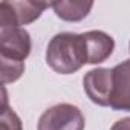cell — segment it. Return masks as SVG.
<instances>
[{
    "instance_id": "3",
    "label": "cell",
    "mask_w": 130,
    "mask_h": 130,
    "mask_svg": "<svg viewBox=\"0 0 130 130\" xmlns=\"http://www.w3.org/2000/svg\"><path fill=\"white\" fill-rule=\"evenodd\" d=\"M81 110L69 103H60L46 109L37 124V130H84Z\"/></svg>"
},
{
    "instance_id": "5",
    "label": "cell",
    "mask_w": 130,
    "mask_h": 130,
    "mask_svg": "<svg viewBox=\"0 0 130 130\" xmlns=\"http://www.w3.org/2000/svg\"><path fill=\"white\" fill-rule=\"evenodd\" d=\"M83 87L92 103L109 107L112 92V69L95 68L89 71L83 78Z\"/></svg>"
},
{
    "instance_id": "4",
    "label": "cell",
    "mask_w": 130,
    "mask_h": 130,
    "mask_svg": "<svg viewBox=\"0 0 130 130\" xmlns=\"http://www.w3.org/2000/svg\"><path fill=\"white\" fill-rule=\"evenodd\" d=\"M31 49V35L25 28H0V61L25 63Z\"/></svg>"
},
{
    "instance_id": "7",
    "label": "cell",
    "mask_w": 130,
    "mask_h": 130,
    "mask_svg": "<svg viewBox=\"0 0 130 130\" xmlns=\"http://www.w3.org/2000/svg\"><path fill=\"white\" fill-rule=\"evenodd\" d=\"M87 64H100L106 61L115 49V40L104 31H87L83 34Z\"/></svg>"
},
{
    "instance_id": "1",
    "label": "cell",
    "mask_w": 130,
    "mask_h": 130,
    "mask_svg": "<svg viewBox=\"0 0 130 130\" xmlns=\"http://www.w3.org/2000/svg\"><path fill=\"white\" fill-rule=\"evenodd\" d=\"M47 66L61 75H69L87 64V52L83 34H55L46 49Z\"/></svg>"
},
{
    "instance_id": "2",
    "label": "cell",
    "mask_w": 130,
    "mask_h": 130,
    "mask_svg": "<svg viewBox=\"0 0 130 130\" xmlns=\"http://www.w3.org/2000/svg\"><path fill=\"white\" fill-rule=\"evenodd\" d=\"M46 8H51V3L35 0H3L0 3V28H22L29 25Z\"/></svg>"
},
{
    "instance_id": "6",
    "label": "cell",
    "mask_w": 130,
    "mask_h": 130,
    "mask_svg": "<svg viewBox=\"0 0 130 130\" xmlns=\"http://www.w3.org/2000/svg\"><path fill=\"white\" fill-rule=\"evenodd\" d=\"M113 110L130 112V60L112 68V92L110 104Z\"/></svg>"
},
{
    "instance_id": "11",
    "label": "cell",
    "mask_w": 130,
    "mask_h": 130,
    "mask_svg": "<svg viewBox=\"0 0 130 130\" xmlns=\"http://www.w3.org/2000/svg\"><path fill=\"white\" fill-rule=\"evenodd\" d=\"M128 49H130V44H128Z\"/></svg>"
},
{
    "instance_id": "9",
    "label": "cell",
    "mask_w": 130,
    "mask_h": 130,
    "mask_svg": "<svg viewBox=\"0 0 130 130\" xmlns=\"http://www.w3.org/2000/svg\"><path fill=\"white\" fill-rule=\"evenodd\" d=\"M2 130H23L22 119L12 109L6 106V101L3 103L2 110Z\"/></svg>"
},
{
    "instance_id": "10",
    "label": "cell",
    "mask_w": 130,
    "mask_h": 130,
    "mask_svg": "<svg viewBox=\"0 0 130 130\" xmlns=\"http://www.w3.org/2000/svg\"><path fill=\"white\" fill-rule=\"evenodd\" d=\"M110 130H130V116L122 118V119H118L110 127Z\"/></svg>"
},
{
    "instance_id": "8",
    "label": "cell",
    "mask_w": 130,
    "mask_h": 130,
    "mask_svg": "<svg viewBox=\"0 0 130 130\" xmlns=\"http://www.w3.org/2000/svg\"><path fill=\"white\" fill-rule=\"evenodd\" d=\"M51 8L55 15L64 22H80L86 19L93 8L92 0H58L51 2Z\"/></svg>"
}]
</instances>
